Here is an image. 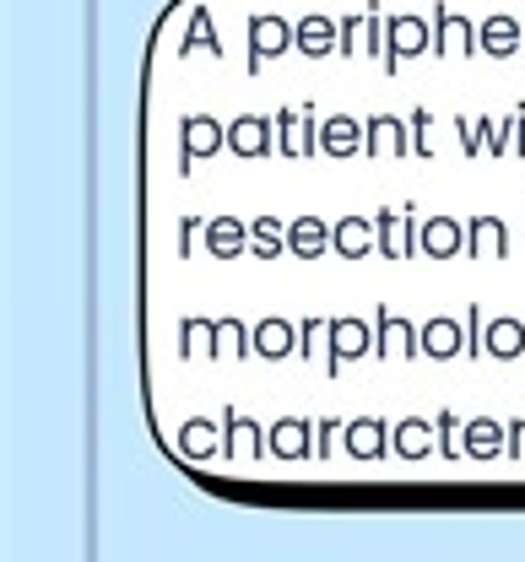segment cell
<instances>
[{"label": "cell", "mask_w": 525, "mask_h": 562, "mask_svg": "<svg viewBox=\"0 0 525 562\" xmlns=\"http://www.w3.org/2000/svg\"><path fill=\"white\" fill-rule=\"evenodd\" d=\"M293 49L309 55V60L331 55L336 49V16H303V22H293Z\"/></svg>", "instance_id": "obj_8"}, {"label": "cell", "mask_w": 525, "mask_h": 562, "mask_svg": "<svg viewBox=\"0 0 525 562\" xmlns=\"http://www.w3.org/2000/svg\"><path fill=\"white\" fill-rule=\"evenodd\" d=\"M336 351H364V325L358 319H342L336 325Z\"/></svg>", "instance_id": "obj_24"}, {"label": "cell", "mask_w": 525, "mask_h": 562, "mask_svg": "<svg viewBox=\"0 0 525 562\" xmlns=\"http://www.w3.org/2000/svg\"><path fill=\"white\" fill-rule=\"evenodd\" d=\"M477 49H488V55L510 60V55L521 49V22H515V16H493L488 27H477Z\"/></svg>", "instance_id": "obj_10"}, {"label": "cell", "mask_w": 525, "mask_h": 562, "mask_svg": "<svg viewBox=\"0 0 525 562\" xmlns=\"http://www.w3.org/2000/svg\"><path fill=\"white\" fill-rule=\"evenodd\" d=\"M314 146H320L314 114H309V109H282V114H277V151H282V157H309Z\"/></svg>", "instance_id": "obj_3"}, {"label": "cell", "mask_w": 525, "mask_h": 562, "mask_svg": "<svg viewBox=\"0 0 525 562\" xmlns=\"http://www.w3.org/2000/svg\"><path fill=\"white\" fill-rule=\"evenodd\" d=\"M493 136H499V125H488V120H460V151H466V157L488 151Z\"/></svg>", "instance_id": "obj_18"}, {"label": "cell", "mask_w": 525, "mask_h": 562, "mask_svg": "<svg viewBox=\"0 0 525 562\" xmlns=\"http://www.w3.org/2000/svg\"><path fill=\"white\" fill-rule=\"evenodd\" d=\"M401 443H406L412 454H423V427H401Z\"/></svg>", "instance_id": "obj_28"}, {"label": "cell", "mask_w": 525, "mask_h": 562, "mask_svg": "<svg viewBox=\"0 0 525 562\" xmlns=\"http://www.w3.org/2000/svg\"><path fill=\"white\" fill-rule=\"evenodd\" d=\"M179 140H185V168H190V157H212V151H223L227 125H217L212 114H190L185 131H179Z\"/></svg>", "instance_id": "obj_7"}, {"label": "cell", "mask_w": 525, "mask_h": 562, "mask_svg": "<svg viewBox=\"0 0 525 562\" xmlns=\"http://www.w3.org/2000/svg\"><path fill=\"white\" fill-rule=\"evenodd\" d=\"M460 222H450V216H434V222H423V249L428 255H455V249H466L460 244Z\"/></svg>", "instance_id": "obj_12"}, {"label": "cell", "mask_w": 525, "mask_h": 562, "mask_svg": "<svg viewBox=\"0 0 525 562\" xmlns=\"http://www.w3.org/2000/svg\"><path fill=\"white\" fill-rule=\"evenodd\" d=\"M521 55H525V22H521Z\"/></svg>", "instance_id": "obj_29"}, {"label": "cell", "mask_w": 525, "mask_h": 562, "mask_svg": "<svg viewBox=\"0 0 525 562\" xmlns=\"http://www.w3.org/2000/svg\"><path fill=\"white\" fill-rule=\"evenodd\" d=\"M282 49H293V22H282V16H255V22H249V66H266V60H277Z\"/></svg>", "instance_id": "obj_4"}, {"label": "cell", "mask_w": 525, "mask_h": 562, "mask_svg": "<svg viewBox=\"0 0 525 562\" xmlns=\"http://www.w3.org/2000/svg\"><path fill=\"white\" fill-rule=\"evenodd\" d=\"M336 55H358V16H336Z\"/></svg>", "instance_id": "obj_22"}, {"label": "cell", "mask_w": 525, "mask_h": 562, "mask_svg": "<svg viewBox=\"0 0 525 562\" xmlns=\"http://www.w3.org/2000/svg\"><path fill=\"white\" fill-rule=\"evenodd\" d=\"M244 238H249V227L233 222V216H212V222H206V244H212V255H238Z\"/></svg>", "instance_id": "obj_13"}, {"label": "cell", "mask_w": 525, "mask_h": 562, "mask_svg": "<svg viewBox=\"0 0 525 562\" xmlns=\"http://www.w3.org/2000/svg\"><path fill=\"white\" fill-rule=\"evenodd\" d=\"M331 244H336L342 255H364V249H369V222H358V216L336 222V227H331Z\"/></svg>", "instance_id": "obj_15"}, {"label": "cell", "mask_w": 525, "mask_h": 562, "mask_svg": "<svg viewBox=\"0 0 525 562\" xmlns=\"http://www.w3.org/2000/svg\"><path fill=\"white\" fill-rule=\"evenodd\" d=\"M471 49H477V27H471L466 16H455V11L439 5V11H434V55H439V60L455 55V60H460V55H471Z\"/></svg>", "instance_id": "obj_5"}, {"label": "cell", "mask_w": 525, "mask_h": 562, "mask_svg": "<svg viewBox=\"0 0 525 562\" xmlns=\"http://www.w3.org/2000/svg\"><path fill=\"white\" fill-rule=\"evenodd\" d=\"M466 233H471V249H493V255H504V249H510V244H504V222H499V216H477Z\"/></svg>", "instance_id": "obj_16"}, {"label": "cell", "mask_w": 525, "mask_h": 562, "mask_svg": "<svg viewBox=\"0 0 525 562\" xmlns=\"http://www.w3.org/2000/svg\"><path fill=\"white\" fill-rule=\"evenodd\" d=\"M347 443H353V454H379V427L375 422L353 427V432H347Z\"/></svg>", "instance_id": "obj_23"}, {"label": "cell", "mask_w": 525, "mask_h": 562, "mask_svg": "<svg viewBox=\"0 0 525 562\" xmlns=\"http://www.w3.org/2000/svg\"><path fill=\"white\" fill-rule=\"evenodd\" d=\"M428 49H434L428 22H417V16H395V22H384V70H395L401 60H417V55H428Z\"/></svg>", "instance_id": "obj_1"}, {"label": "cell", "mask_w": 525, "mask_h": 562, "mask_svg": "<svg viewBox=\"0 0 525 562\" xmlns=\"http://www.w3.org/2000/svg\"><path fill=\"white\" fill-rule=\"evenodd\" d=\"M488 347L499 351V357H515V351L525 347V330L515 325V319H499V325H493V341H488Z\"/></svg>", "instance_id": "obj_20"}, {"label": "cell", "mask_w": 525, "mask_h": 562, "mask_svg": "<svg viewBox=\"0 0 525 562\" xmlns=\"http://www.w3.org/2000/svg\"><path fill=\"white\" fill-rule=\"evenodd\" d=\"M282 244H288V227H282V222H271V216H266V222H255V227H249V249H255V255H277Z\"/></svg>", "instance_id": "obj_17"}, {"label": "cell", "mask_w": 525, "mask_h": 562, "mask_svg": "<svg viewBox=\"0 0 525 562\" xmlns=\"http://www.w3.org/2000/svg\"><path fill=\"white\" fill-rule=\"evenodd\" d=\"M406 125H412V151H417V157H428V151H434V146H428L434 114H428V109H412V120H406Z\"/></svg>", "instance_id": "obj_21"}, {"label": "cell", "mask_w": 525, "mask_h": 562, "mask_svg": "<svg viewBox=\"0 0 525 562\" xmlns=\"http://www.w3.org/2000/svg\"><path fill=\"white\" fill-rule=\"evenodd\" d=\"M190 49H206V55H217V60L227 55L223 38H217V27H212V16H206V11H196V16H190V33H185V55H190Z\"/></svg>", "instance_id": "obj_14"}, {"label": "cell", "mask_w": 525, "mask_h": 562, "mask_svg": "<svg viewBox=\"0 0 525 562\" xmlns=\"http://www.w3.org/2000/svg\"><path fill=\"white\" fill-rule=\"evenodd\" d=\"M364 146V125L353 120V114H331V120H320V151H331V157H353Z\"/></svg>", "instance_id": "obj_9"}, {"label": "cell", "mask_w": 525, "mask_h": 562, "mask_svg": "<svg viewBox=\"0 0 525 562\" xmlns=\"http://www.w3.org/2000/svg\"><path fill=\"white\" fill-rule=\"evenodd\" d=\"M364 151H369V157H401V151H412V125H406L401 114L364 120Z\"/></svg>", "instance_id": "obj_2"}, {"label": "cell", "mask_w": 525, "mask_h": 562, "mask_svg": "<svg viewBox=\"0 0 525 562\" xmlns=\"http://www.w3.org/2000/svg\"><path fill=\"white\" fill-rule=\"evenodd\" d=\"M379 249H384V255H406V249H412V238H406V227H401V222H395L390 211L379 216Z\"/></svg>", "instance_id": "obj_19"}, {"label": "cell", "mask_w": 525, "mask_h": 562, "mask_svg": "<svg viewBox=\"0 0 525 562\" xmlns=\"http://www.w3.org/2000/svg\"><path fill=\"white\" fill-rule=\"evenodd\" d=\"M428 347H434V351H455V325H450V319H439V325L428 330Z\"/></svg>", "instance_id": "obj_27"}, {"label": "cell", "mask_w": 525, "mask_h": 562, "mask_svg": "<svg viewBox=\"0 0 525 562\" xmlns=\"http://www.w3.org/2000/svg\"><path fill=\"white\" fill-rule=\"evenodd\" d=\"M325 244H331V227H325L320 216H299V222L288 227V249H293V255H309V260H314Z\"/></svg>", "instance_id": "obj_11"}, {"label": "cell", "mask_w": 525, "mask_h": 562, "mask_svg": "<svg viewBox=\"0 0 525 562\" xmlns=\"http://www.w3.org/2000/svg\"><path fill=\"white\" fill-rule=\"evenodd\" d=\"M271 131H277V120H266V114H238V120L227 125V151H238V157H266V151H271Z\"/></svg>", "instance_id": "obj_6"}, {"label": "cell", "mask_w": 525, "mask_h": 562, "mask_svg": "<svg viewBox=\"0 0 525 562\" xmlns=\"http://www.w3.org/2000/svg\"><path fill=\"white\" fill-rule=\"evenodd\" d=\"M277 449H282V454H299V449H303V422H288V427H277Z\"/></svg>", "instance_id": "obj_26"}, {"label": "cell", "mask_w": 525, "mask_h": 562, "mask_svg": "<svg viewBox=\"0 0 525 562\" xmlns=\"http://www.w3.org/2000/svg\"><path fill=\"white\" fill-rule=\"evenodd\" d=\"M260 351H288V325H260Z\"/></svg>", "instance_id": "obj_25"}]
</instances>
